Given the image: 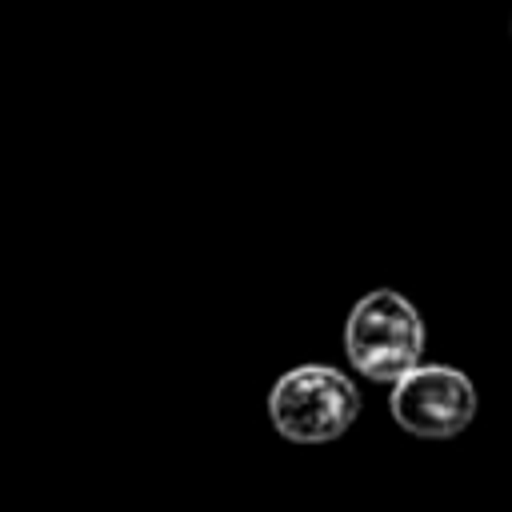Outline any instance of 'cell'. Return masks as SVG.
I'll return each mask as SVG.
<instances>
[{"mask_svg": "<svg viewBox=\"0 0 512 512\" xmlns=\"http://www.w3.org/2000/svg\"><path fill=\"white\" fill-rule=\"evenodd\" d=\"M344 352L360 376L392 384L424 356V320L416 304L396 288L360 296L344 320Z\"/></svg>", "mask_w": 512, "mask_h": 512, "instance_id": "obj_1", "label": "cell"}, {"mask_svg": "<svg viewBox=\"0 0 512 512\" xmlns=\"http://www.w3.org/2000/svg\"><path fill=\"white\" fill-rule=\"evenodd\" d=\"M360 416L356 384L328 364L288 368L268 392V420L292 444H328Z\"/></svg>", "mask_w": 512, "mask_h": 512, "instance_id": "obj_2", "label": "cell"}, {"mask_svg": "<svg viewBox=\"0 0 512 512\" xmlns=\"http://www.w3.org/2000/svg\"><path fill=\"white\" fill-rule=\"evenodd\" d=\"M392 420L424 440H448L476 420V388L452 364H412L392 380Z\"/></svg>", "mask_w": 512, "mask_h": 512, "instance_id": "obj_3", "label": "cell"}]
</instances>
